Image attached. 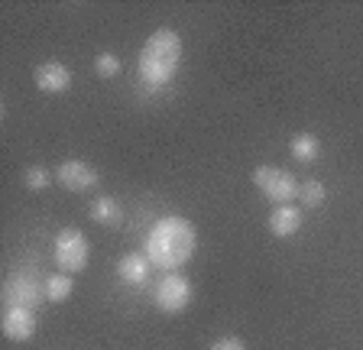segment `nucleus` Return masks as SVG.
I'll use <instances>...</instances> for the list:
<instances>
[{"label":"nucleus","mask_w":363,"mask_h":350,"mask_svg":"<svg viewBox=\"0 0 363 350\" xmlns=\"http://www.w3.org/2000/svg\"><path fill=\"white\" fill-rule=\"evenodd\" d=\"M121 69H123V62L117 59L113 52H101L98 59H94V72H98L101 78H117L121 75Z\"/></svg>","instance_id":"obj_17"},{"label":"nucleus","mask_w":363,"mask_h":350,"mask_svg":"<svg viewBox=\"0 0 363 350\" xmlns=\"http://www.w3.org/2000/svg\"><path fill=\"white\" fill-rule=\"evenodd\" d=\"M55 182L68 191H94L101 185V172L84 159H68L55 166Z\"/></svg>","instance_id":"obj_7"},{"label":"nucleus","mask_w":363,"mask_h":350,"mask_svg":"<svg viewBox=\"0 0 363 350\" xmlns=\"http://www.w3.org/2000/svg\"><path fill=\"white\" fill-rule=\"evenodd\" d=\"M152 269L156 266L150 263L146 253H123L121 263H117V276H121V282H127V286H146Z\"/></svg>","instance_id":"obj_10"},{"label":"nucleus","mask_w":363,"mask_h":350,"mask_svg":"<svg viewBox=\"0 0 363 350\" xmlns=\"http://www.w3.org/2000/svg\"><path fill=\"white\" fill-rule=\"evenodd\" d=\"M211 350H247V347H243L240 337H220V341L211 344Z\"/></svg>","instance_id":"obj_18"},{"label":"nucleus","mask_w":363,"mask_h":350,"mask_svg":"<svg viewBox=\"0 0 363 350\" xmlns=\"http://www.w3.org/2000/svg\"><path fill=\"white\" fill-rule=\"evenodd\" d=\"M298 198H302V205L318 208V205H325L328 191H325V185L318 182V179H308V182H302V188H298Z\"/></svg>","instance_id":"obj_16"},{"label":"nucleus","mask_w":363,"mask_h":350,"mask_svg":"<svg viewBox=\"0 0 363 350\" xmlns=\"http://www.w3.org/2000/svg\"><path fill=\"white\" fill-rule=\"evenodd\" d=\"M198 247V234L191 227V221L185 218H159L152 224V230L146 234V247L143 253L150 256V263L162 273H175L195 256Z\"/></svg>","instance_id":"obj_1"},{"label":"nucleus","mask_w":363,"mask_h":350,"mask_svg":"<svg viewBox=\"0 0 363 350\" xmlns=\"http://www.w3.org/2000/svg\"><path fill=\"white\" fill-rule=\"evenodd\" d=\"M0 327H4V337H7V341L23 344L36 334V315H33V308H7Z\"/></svg>","instance_id":"obj_9"},{"label":"nucleus","mask_w":363,"mask_h":350,"mask_svg":"<svg viewBox=\"0 0 363 350\" xmlns=\"http://www.w3.org/2000/svg\"><path fill=\"white\" fill-rule=\"evenodd\" d=\"M253 185L263 191V198H269L272 205H292L298 198V188H302L289 169H276V166L253 169Z\"/></svg>","instance_id":"obj_4"},{"label":"nucleus","mask_w":363,"mask_h":350,"mask_svg":"<svg viewBox=\"0 0 363 350\" xmlns=\"http://www.w3.org/2000/svg\"><path fill=\"white\" fill-rule=\"evenodd\" d=\"M52 256H55V266L59 273H84L88 266V256H91V247H88V237L75 227H65L55 234V244H52Z\"/></svg>","instance_id":"obj_3"},{"label":"nucleus","mask_w":363,"mask_h":350,"mask_svg":"<svg viewBox=\"0 0 363 350\" xmlns=\"http://www.w3.org/2000/svg\"><path fill=\"white\" fill-rule=\"evenodd\" d=\"M33 78H36V88L45 94H65L68 88H72V72H68L59 59H49V62H43V65H36Z\"/></svg>","instance_id":"obj_8"},{"label":"nucleus","mask_w":363,"mask_h":350,"mask_svg":"<svg viewBox=\"0 0 363 350\" xmlns=\"http://www.w3.org/2000/svg\"><path fill=\"white\" fill-rule=\"evenodd\" d=\"M152 302H156L159 312H166V315L185 312V308H189V302H191V282H189V276L166 273L162 279L156 282V289H152Z\"/></svg>","instance_id":"obj_5"},{"label":"nucleus","mask_w":363,"mask_h":350,"mask_svg":"<svg viewBox=\"0 0 363 350\" xmlns=\"http://www.w3.org/2000/svg\"><path fill=\"white\" fill-rule=\"evenodd\" d=\"M302 208L295 205H276L269 214V234L272 237H292L302 230Z\"/></svg>","instance_id":"obj_11"},{"label":"nucleus","mask_w":363,"mask_h":350,"mask_svg":"<svg viewBox=\"0 0 363 350\" xmlns=\"http://www.w3.org/2000/svg\"><path fill=\"white\" fill-rule=\"evenodd\" d=\"M52 179L55 175L49 172L45 166H30L26 172H23V185H26L30 191H45L49 185H52Z\"/></svg>","instance_id":"obj_15"},{"label":"nucleus","mask_w":363,"mask_h":350,"mask_svg":"<svg viewBox=\"0 0 363 350\" xmlns=\"http://www.w3.org/2000/svg\"><path fill=\"white\" fill-rule=\"evenodd\" d=\"M45 302V282L33 273H13L4 282V305L7 308H36Z\"/></svg>","instance_id":"obj_6"},{"label":"nucleus","mask_w":363,"mask_h":350,"mask_svg":"<svg viewBox=\"0 0 363 350\" xmlns=\"http://www.w3.org/2000/svg\"><path fill=\"white\" fill-rule=\"evenodd\" d=\"M182 62V39L175 30H156L150 39H146L143 52H140V62H136V75L140 81L150 88V91H159L166 88L175 78Z\"/></svg>","instance_id":"obj_2"},{"label":"nucleus","mask_w":363,"mask_h":350,"mask_svg":"<svg viewBox=\"0 0 363 350\" xmlns=\"http://www.w3.org/2000/svg\"><path fill=\"white\" fill-rule=\"evenodd\" d=\"M289 152H292L295 162H315L318 156H321V140L315 137V133H295L292 140H289Z\"/></svg>","instance_id":"obj_13"},{"label":"nucleus","mask_w":363,"mask_h":350,"mask_svg":"<svg viewBox=\"0 0 363 350\" xmlns=\"http://www.w3.org/2000/svg\"><path fill=\"white\" fill-rule=\"evenodd\" d=\"M91 221L107 224V227H117V224L123 221V208H121V201L111 198V195H98V198L91 201Z\"/></svg>","instance_id":"obj_12"},{"label":"nucleus","mask_w":363,"mask_h":350,"mask_svg":"<svg viewBox=\"0 0 363 350\" xmlns=\"http://www.w3.org/2000/svg\"><path fill=\"white\" fill-rule=\"evenodd\" d=\"M75 292V279L68 273H52L45 279V302H65Z\"/></svg>","instance_id":"obj_14"}]
</instances>
